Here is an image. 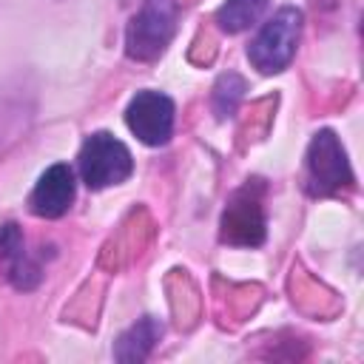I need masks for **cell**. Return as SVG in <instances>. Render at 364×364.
Returning <instances> with one entry per match:
<instances>
[{"label": "cell", "mask_w": 364, "mask_h": 364, "mask_svg": "<svg viewBox=\"0 0 364 364\" xmlns=\"http://www.w3.org/2000/svg\"><path fill=\"white\" fill-rule=\"evenodd\" d=\"M176 0H145L125 31V54L139 63L156 60L176 34Z\"/></svg>", "instance_id": "6da1fadb"}, {"label": "cell", "mask_w": 364, "mask_h": 364, "mask_svg": "<svg viewBox=\"0 0 364 364\" xmlns=\"http://www.w3.org/2000/svg\"><path fill=\"white\" fill-rule=\"evenodd\" d=\"M299 34H301V11L293 6L279 9L262 26V31L256 34V40L247 48L253 68H259L262 74H276V71L287 68V63L296 54Z\"/></svg>", "instance_id": "7a4b0ae2"}, {"label": "cell", "mask_w": 364, "mask_h": 364, "mask_svg": "<svg viewBox=\"0 0 364 364\" xmlns=\"http://www.w3.org/2000/svg\"><path fill=\"white\" fill-rule=\"evenodd\" d=\"M77 162H80V176L91 191L119 185L134 171L131 151L117 136H111L105 131H97L82 142Z\"/></svg>", "instance_id": "3957f363"}, {"label": "cell", "mask_w": 364, "mask_h": 364, "mask_svg": "<svg viewBox=\"0 0 364 364\" xmlns=\"http://www.w3.org/2000/svg\"><path fill=\"white\" fill-rule=\"evenodd\" d=\"M264 233H267V222H264V208H262V185L247 182L230 196L228 208L222 210L219 236L225 245L259 247L264 242Z\"/></svg>", "instance_id": "277c9868"}, {"label": "cell", "mask_w": 364, "mask_h": 364, "mask_svg": "<svg viewBox=\"0 0 364 364\" xmlns=\"http://www.w3.org/2000/svg\"><path fill=\"white\" fill-rule=\"evenodd\" d=\"M353 185L347 154L333 131H318L307 148V193L333 196Z\"/></svg>", "instance_id": "5b68a950"}, {"label": "cell", "mask_w": 364, "mask_h": 364, "mask_svg": "<svg viewBox=\"0 0 364 364\" xmlns=\"http://www.w3.org/2000/svg\"><path fill=\"white\" fill-rule=\"evenodd\" d=\"M125 122L139 142L165 145L173 134V102L162 91H139L125 108Z\"/></svg>", "instance_id": "8992f818"}, {"label": "cell", "mask_w": 364, "mask_h": 364, "mask_svg": "<svg viewBox=\"0 0 364 364\" xmlns=\"http://www.w3.org/2000/svg\"><path fill=\"white\" fill-rule=\"evenodd\" d=\"M74 191H77V182H74V171L63 162L46 168V173L37 179L31 196H28V208L34 216H43V219H57L63 216L71 202H74Z\"/></svg>", "instance_id": "52a82bcc"}, {"label": "cell", "mask_w": 364, "mask_h": 364, "mask_svg": "<svg viewBox=\"0 0 364 364\" xmlns=\"http://www.w3.org/2000/svg\"><path fill=\"white\" fill-rule=\"evenodd\" d=\"M0 264L6 279L17 287V290H34L43 279L40 262L28 256L26 250V239L20 233V228L14 222H6L0 228Z\"/></svg>", "instance_id": "ba28073f"}, {"label": "cell", "mask_w": 364, "mask_h": 364, "mask_svg": "<svg viewBox=\"0 0 364 364\" xmlns=\"http://www.w3.org/2000/svg\"><path fill=\"white\" fill-rule=\"evenodd\" d=\"M162 338V324L156 318H142L134 327H128L114 347V358L134 364V361H145L151 355V350L156 347V341Z\"/></svg>", "instance_id": "9c48e42d"}, {"label": "cell", "mask_w": 364, "mask_h": 364, "mask_svg": "<svg viewBox=\"0 0 364 364\" xmlns=\"http://www.w3.org/2000/svg\"><path fill=\"white\" fill-rule=\"evenodd\" d=\"M264 6H267V0H225L222 9L216 11V23L222 26V31L239 34L262 17Z\"/></svg>", "instance_id": "30bf717a"}, {"label": "cell", "mask_w": 364, "mask_h": 364, "mask_svg": "<svg viewBox=\"0 0 364 364\" xmlns=\"http://www.w3.org/2000/svg\"><path fill=\"white\" fill-rule=\"evenodd\" d=\"M242 97H245V80H242L239 74H225V77H219V82H216V88H213V111H216V117H219V119L230 117V114L236 111V105H239Z\"/></svg>", "instance_id": "8fae6325"}]
</instances>
